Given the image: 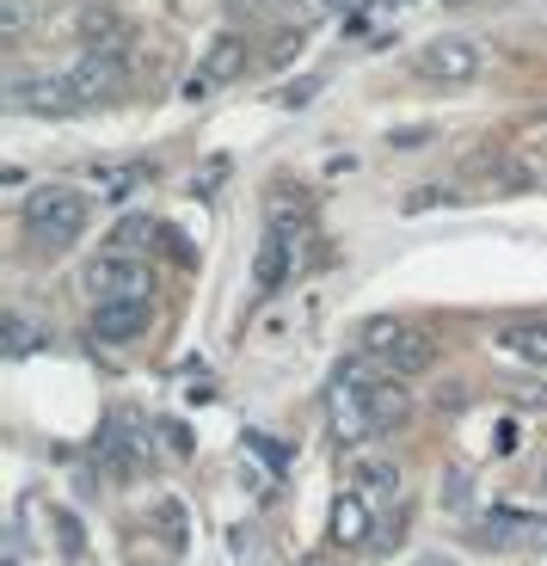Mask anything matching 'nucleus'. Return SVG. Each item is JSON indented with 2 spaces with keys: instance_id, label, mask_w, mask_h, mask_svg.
Masks as SVG:
<instances>
[{
  "instance_id": "obj_1",
  "label": "nucleus",
  "mask_w": 547,
  "mask_h": 566,
  "mask_svg": "<svg viewBox=\"0 0 547 566\" xmlns=\"http://www.w3.org/2000/svg\"><path fill=\"white\" fill-rule=\"evenodd\" d=\"M19 216H25V234H31V241L50 247V253H62V247H74V241L86 234L93 198H86V191H74V185H38V191H25Z\"/></svg>"
},
{
  "instance_id": "obj_2",
  "label": "nucleus",
  "mask_w": 547,
  "mask_h": 566,
  "mask_svg": "<svg viewBox=\"0 0 547 566\" xmlns=\"http://www.w3.org/2000/svg\"><path fill=\"white\" fill-rule=\"evenodd\" d=\"M369 357H376V369L381 376H400V382H412V376H424V369L436 364V339L431 333H419V326H400V321H381V326H369V345H364Z\"/></svg>"
},
{
  "instance_id": "obj_3",
  "label": "nucleus",
  "mask_w": 547,
  "mask_h": 566,
  "mask_svg": "<svg viewBox=\"0 0 547 566\" xmlns=\"http://www.w3.org/2000/svg\"><path fill=\"white\" fill-rule=\"evenodd\" d=\"M326 412H333V438L345 443V450H364L369 438H376V424H369V407H364V357H351V364H338L333 388H326Z\"/></svg>"
},
{
  "instance_id": "obj_4",
  "label": "nucleus",
  "mask_w": 547,
  "mask_h": 566,
  "mask_svg": "<svg viewBox=\"0 0 547 566\" xmlns=\"http://www.w3.org/2000/svg\"><path fill=\"white\" fill-rule=\"evenodd\" d=\"M86 290H93V302H155V271L141 265L136 253H98L93 265H86Z\"/></svg>"
},
{
  "instance_id": "obj_5",
  "label": "nucleus",
  "mask_w": 547,
  "mask_h": 566,
  "mask_svg": "<svg viewBox=\"0 0 547 566\" xmlns=\"http://www.w3.org/2000/svg\"><path fill=\"white\" fill-rule=\"evenodd\" d=\"M412 69H419L424 81H436V86H467V81H480V69H486V50H480L474 38H431Z\"/></svg>"
},
{
  "instance_id": "obj_6",
  "label": "nucleus",
  "mask_w": 547,
  "mask_h": 566,
  "mask_svg": "<svg viewBox=\"0 0 547 566\" xmlns=\"http://www.w3.org/2000/svg\"><path fill=\"white\" fill-rule=\"evenodd\" d=\"M62 81H69V93H74V112H86V105H105L117 86H124V56H117V50H86V56L74 62Z\"/></svg>"
},
{
  "instance_id": "obj_7",
  "label": "nucleus",
  "mask_w": 547,
  "mask_h": 566,
  "mask_svg": "<svg viewBox=\"0 0 547 566\" xmlns=\"http://www.w3.org/2000/svg\"><path fill=\"white\" fill-rule=\"evenodd\" d=\"M547 536V517L535 511H511V505H492L486 517L474 524V548H535Z\"/></svg>"
},
{
  "instance_id": "obj_8",
  "label": "nucleus",
  "mask_w": 547,
  "mask_h": 566,
  "mask_svg": "<svg viewBox=\"0 0 547 566\" xmlns=\"http://www.w3.org/2000/svg\"><path fill=\"white\" fill-rule=\"evenodd\" d=\"M7 105L13 112H25V117H62V112H74V93H69V81L62 74H19L13 86H7Z\"/></svg>"
},
{
  "instance_id": "obj_9",
  "label": "nucleus",
  "mask_w": 547,
  "mask_h": 566,
  "mask_svg": "<svg viewBox=\"0 0 547 566\" xmlns=\"http://www.w3.org/2000/svg\"><path fill=\"white\" fill-rule=\"evenodd\" d=\"M148 314L155 302H93V339L98 345H124L148 333Z\"/></svg>"
},
{
  "instance_id": "obj_10",
  "label": "nucleus",
  "mask_w": 547,
  "mask_h": 566,
  "mask_svg": "<svg viewBox=\"0 0 547 566\" xmlns=\"http://www.w3.org/2000/svg\"><path fill=\"white\" fill-rule=\"evenodd\" d=\"M295 271V234H283V228H271L265 241H259L253 253V290L259 296H271V290H283Z\"/></svg>"
},
{
  "instance_id": "obj_11",
  "label": "nucleus",
  "mask_w": 547,
  "mask_h": 566,
  "mask_svg": "<svg viewBox=\"0 0 547 566\" xmlns=\"http://www.w3.org/2000/svg\"><path fill=\"white\" fill-rule=\"evenodd\" d=\"M492 345L529 369H547V321H498L492 326Z\"/></svg>"
},
{
  "instance_id": "obj_12",
  "label": "nucleus",
  "mask_w": 547,
  "mask_h": 566,
  "mask_svg": "<svg viewBox=\"0 0 547 566\" xmlns=\"http://www.w3.org/2000/svg\"><path fill=\"white\" fill-rule=\"evenodd\" d=\"M240 56H246V50H240V38H215V43H210V56H203V69L185 81V99H203V93L228 86V81L240 74Z\"/></svg>"
},
{
  "instance_id": "obj_13",
  "label": "nucleus",
  "mask_w": 547,
  "mask_h": 566,
  "mask_svg": "<svg viewBox=\"0 0 547 566\" xmlns=\"http://www.w3.org/2000/svg\"><path fill=\"white\" fill-rule=\"evenodd\" d=\"M351 493H364L369 505H381V499L400 493V468L388 462V455H351Z\"/></svg>"
},
{
  "instance_id": "obj_14",
  "label": "nucleus",
  "mask_w": 547,
  "mask_h": 566,
  "mask_svg": "<svg viewBox=\"0 0 547 566\" xmlns=\"http://www.w3.org/2000/svg\"><path fill=\"white\" fill-rule=\"evenodd\" d=\"M333 536H338V542H364V536H369V499H364V493H345V499H338Z\"/></svg>"
},
{
  "instance_id": "obj_15",
  "label": "nucleus",
  "mask_w": 547,
  "mask_h": 566,
  "mask_svg": "<svg viewBox=\"0 0 547 566\" xmlns=\"http://www.w3.org/2000/svg\"><path fill=\"white\" fill-rule=\"evenodd\" d=\"M148 517H155V530H160V542H167V548H185V542H191V524H185V505H179V499H160Z\"/></svg>"
},
{
  "instance_id": "obj_16",
  "label": "nucleus",
  "mask_w": 547,
  "mask_h": 566,
  "mask_svg": "<svg viewBox=\"0 0 547 566\" xmlns=\"http://www.w3.org/2000/svg\"><path fill=\"white\" fill-rule=\"evenodd\" d=\"M136 241H148V216H129V222L124 228H117V253H136Z\"/></svg>"
},
{
  "instance_id": "obj_17",
  "label": "nucleus",
  "mask_w": 547,
  "mask_h": 566,
  "mask_svg": "<svg viewBox=\"0 0 547 566\" xmlns=\"http://www.w3.org/2000/svg\"><path fill=\"white\" fill-rule=\"evenodd\" d=\"M7 339H13L7 352H13V357H25V352H31V326H25V321H7Z\"/></svg>"
},
{
  "instance_id": "obj_18",
  "label": "nucleus",
  "mask_w": 547,
  "mask_h": 566,
  "mask_svg": "<svg viewBox=\"0 0 547 566\" xmlns=\"http://www.w3.org/2000/svg\"><path fill=\"white\" fill-rule=\"evenodd\" d=\"M25 31V0H7V38H19Z\"/></svg>"
},
{
  "instance_id": "obj_19",
  "label": "nucleus",
  "mask_w": 547,
  "mask_h": 566,
  "mask_svg": "<svg viewBox=\"0 0 547 566\" xmlns=\"http://www.w3.org/2000/svg\"><path fill=\"white\" fill-rule=\"evenodd\" d=\"M326 7H364V0H326Z\"/></svg>"
},
{
  "instance_id": "obj_20",
  "label": "nucleus",
  "mask_w": 547,
  "mask_h": 566,
  "mask_svg": "<svg viewBox=\"0 0 547 566\" xmlns=\"http://www.w3.org/2000/svg\"><path fill=\"white\" fill-rule=\"evenodd\" d=\"M302 566H333V560H320V554H314V560H302Z\"/></svg>"
},
{
  "instance_id": "obj_21",
  "label": "nucleus",
  "mask_w": 547,
  "mask_h": 566,
  "mask_svg": "<svg viewBox=\"0 0 547 566\" xmlns=\"http://www.w3.org/2000/svg\"><path fill=\"white\" fill-rule=\"evenodd\" d=\"M7 566H19V560H7Z\"/></svg>"
}]
</instances>
